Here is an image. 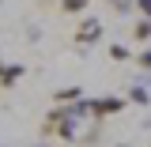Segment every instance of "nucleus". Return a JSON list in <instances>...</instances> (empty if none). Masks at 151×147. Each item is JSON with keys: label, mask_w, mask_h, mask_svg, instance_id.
I'll return each mask as SVG.
<instances>
[{"label": "nucleus", "mask_w": 151, "mask_h": 147, "mask_svg": "<svg viewBox=\"0 0 151 147\" xmlns=\"http://www.w3.org/2000/svg\"><path fill=\"white\" fill-rule=\"evenodd\" d=\"M83 117H87L83 113V98L72 102V106H53L45 113V121H42V136H57V140H68L72 143L79 136V121Z\"/></svg>", "instance_id": "obj_1"}, {"label": "nucleus", "mask_w": 151, "mask_h": 147, "mask_svg": "<svg viewBox=\"0 0 151 147\" xmlns=\"http://www.w3.org/2000/svg\"><path fill=\"white\" fill-rule=\"evenodd\" d=\"M125 110V98L121 94H102V98H83V113H87V121L98 125V121H106L113 113Z\"/></svg>", "instance_id": "obj_2"}, {"label": "nucleus", "mask_w": 151, "mask_h": 147, "mask_svg": "<svg viewBox=\"0 0 151 147\" xmlns=\"http://www.w3.org/2000/svg\"><path fill=\"white\" fill-rule=\"evenodd\" d=\"M23 75H27L23 64H8V60H0V87H4V91H8V87H15Z\"/></svg>", "instance_id": "obj_4"}, {"label": "nucleus", "mask_w": 151, "mask_h": 147, "mask_svg": "<svg viewBox=\"0 0 151 147\" xmlns=\"http://www.w3.org/2000/svg\"><path fill=\"white\" fill-rule=\"evenodd\" d=\"M132 38L147 45V42H151V19H136V27H132Z\"/></svg>", "instance_id": "obj_7"}, {"label": "nucleus", "mask_w": 151, "mask_h": 147, "mask_svg": "<svg viewBox=\"0 0 151 147\" xmlns=\"http://www.w3.org/2000/svg\"><path fill=\"white\" fill-rule=\"evenodd\" d=\"M87 4H91V0H57V8H60L64 15H79V11H87Z\"/></svg>", "instance_id": "obj_6"}, {"label": "nucleus", "mask_w": 151, "mask_h": 147, "mask_svg": "<svg viewBox=\"0 0 151 147\" xmlns=\"http://www.w3.org/2000/svg\"><path fill=\"white\" fill-rule=\"evenodd\" d=\"M110 57H113V60H121V64H125V60H132L129 45H110Z\"/></svg>", "instance_id": "obj_9"}, {"label": "nucleus", "mask_w": 151, "mask_h": 147, "mask_svg": "<svg viewBox=\"0 0 151 147\" xmlns=\"http://www.w3.org/2000/svg\"><path fill=\"white\" fill-rule=\"evenodd\" d=\"M132 8H136V15H140V19H151V0H136Z\"/></svg>", "instance_id": "obj_10"}, {"label": "nucleus", "mask_w": 151, "mask_h": 147, "mask_svg": "<svg viewBox=\"0 0 151 147\" xmlns=\"http://www.w3.org/2000/svg\"><path fill=\"white\" fill-rule=\"evenodd\" d=\"M129 102H136V106H151L147 87H132V91H129Z\"/></svg>", "instance_id": "obj_8"}, {"label": "nucleus", "mask_w": 151, "mask_h": 147, "mask_svg": "<svg viewBox=\"0 0 151 147\" xmlns=\"http://www.w3.org/2000/svg\"><path fill=\"white\" fill-rule=\"evenodd\" d=\"M98 38H102V19L87 15L79 27H76V45H83V49H87V45H94Z\"/></svg>", "instance_id": "obj_3"}, {"label": "nucleus", "mask_w": 151, "mask_h": 147, "mask_svg": "<svg viewBox=\"0 0 151 147\" xmlns=\"http://www.w3.org/2000/svg\"><path fill=\"white\" fill-rule=\"evenodd\" d=\"M136 64H140V68H147V72H151V49H144V53H136Z\"/></svg>", "instance_id": "obj_11"}, {"label": "nucleus", "mask_w": 151, "mask_h": 147, "mask_svg": "<svg viewBox=\"0 0 151 147\" xmlns=\"http://www.w3.org/2000/svg\"><path fill=\"white\" fill-rule=\"evenodd\" d=\"M79 98H83V87H60V91L53 94L57 106H72V102H79Z\"/></svg>", "instance_id": "obj_5"}, {"label": "nucleus", "mask_w": 151, "mask_h": 147, "mask_svg": "<svg viewBox=\"0 0 151 147\" xmlns=\"http://www.w3.org/2000/svg\"><path fill=\"white\" fill-rule=\"evenodd\" d=\"M106 4H121V0H106Z\"/></svg>", "instance_id": "obj_12"}, {"label": "nucleus", "mask_w": 151, "mask_h": 147, "mask_svg": "<svg viewBox=\"0 0 151 147\" xmlns=\"http://www.w3.org/2000/svg\"><path fill=\"white\" fill-rule=\"evenodd\" d=\"M117 147H129V143H117Z\"/></svg>", "instance_id": "obj_13"}]
</instances>
